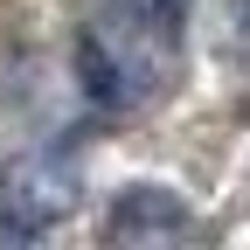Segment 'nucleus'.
I'll list each match as a JSON object with an SVG mask.
<instances>
[{"label":"nucleus","mask_w":250,"mask_h":250,"mask_svg":"<svg viewBox=\"0 0 250 250\" xmlns=\"http://www.w3.org/2000/svg\"><path fill=\"white\" fill-rule=\"evenodd\" d=\"M77 208V174L62 160H14L0 181V243H35L49 223Z\"/></svg>","instance_id":"f03ea898"},{"label":"nucleus","mask_w":250,"mask_h":250,"mask_svg":"<svg viewBox=\"0 0 250 250\" xmlns=\"http://www.w3.org/2000/svg\"><path fill=\"white\" fill-rule=\"evenodd\" d=\"M188 229H195L188 202L174 195V188H153V181L125 188V195L111 202V215H104V236H111V243H174V236H188Z\"/></svg>","instance_id":"7ed1b4c3"},{"label":"nucleus","mask_w":250,"mask_h":250,"mask_svg":"<svg viewBox=\"0 0 250 250\" xmlns=\"http://www.w3.org/2000/svg\"><path fill=\"white\" fill-rule=\"evenodd\" d=\"M188 7H195V0H104V14L90 21V35H98V49L118 62L132 104H146L153 90H160L167 62H174V49H181Z\"/></svg>","instance_id":"f257e3e1"}]
</instances>
